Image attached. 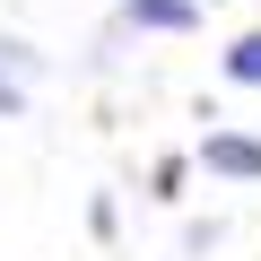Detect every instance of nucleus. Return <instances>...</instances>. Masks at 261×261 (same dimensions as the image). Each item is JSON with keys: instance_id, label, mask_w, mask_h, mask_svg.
<instances>
[{"instance_id": "2", "label": "nucleus", "mask_w": 261, "mask_h": 261, "mask_svg": "<svg viewBox=\"0 0 261 261\" xmlns=\"http://www.w3.org/2000/svg\"><path fill=\"white\" fill-rule=\"evenodd\" d=\"M113 27H140V35H192V27H200V0H122Z\"/></svg>"}, {"instance_id": "3", "label": "nucleus", "mask_w": 261, "mask_h": 261, "mask_svg": "<svg viewBox=\"0 0 261 261\" xmlns=\"http://www.w3.org/2000/svg\"><path fill=\"white\" fill-rule=\"evenodd\" d=\"M226 79H235V87H261V27L226 44Z\"/></svg>"}, {"instance_id": "4", "label": "nucleus", "mask_w": 261, "mask_h": 261, "mask_svg": "<svg viewBox=\"0 0 261 261\" xmlns=\"http://www.w3.org/2000/svg\"><path fill=\"white\" fill-rule=\"evenodd\" d=\"M18 105H27V87H18L9 70H0V113H18Z\"/></svg>"}, {"instance_id": "1", "label": "nucleus", "mask_w": 261, "mask_h": 261, "mask_svg": "<svg viewBox=\"0 0 261 261\" xmlns=\"http://www.w3.org/2000/svg\"><path fill=\"white\" fill-rule=\"evenodd\" d=\"M200 166L226 174V183H261V140H252V130H209V140H200Z\"/></svg>"}]
</instances>
